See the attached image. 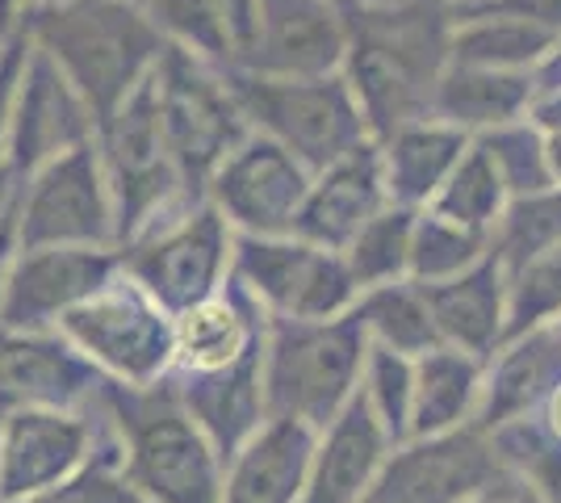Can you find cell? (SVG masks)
Here are the masks:
<instances>
[{
  "label": "cell",
  "mask_w": 561,
  "mask_h": 503,
  "mask_svg": "<svg viewBox=\"0 0 561 503\" xmlns=\"http://www.w3.org/2000/svg\"><path fill=\"white\" fill-rule=\"evenodd\" d=\"M453 0H340L348 30V84L369 135L390 139L432 118V96L453 64Z\"/></svg>",
  "instance_id": "6da1fadb"
},
{
  "label": "cell",
  "mask_w": 561,
  "mask_h": 503,
  "mask_svg": "<svg viewBox=\"0 0 561 503\" xmlns=\"http://www.w3.org/2000/svg\"><path fill=\"white\" fill-rule=\"evenodd\" d=\"M22 30L59 64L71 89L93 110L96 126L114 118L168 50L160 25L135 0H64L30 9Z\"/></svg>",
  "instance_id": "7a4b0ae2"
},
{
  "label": "cell",
  "mask_w": 561,
  "mask_h": 503,
  "mask_svg": "<svg viewBox=\"0 0 561 503\" xmlns=\"http://www.w3.org/2000/svg\"><path fill=\"white\" fill-rule=\"evenodd\" d=\"M126 441V479L156 503H222L210 436L185 411L176 386H105Z\"/></svg>",
  "instance_id": "3957f363"
},
{
  "label": "cell",
  "mask_w": 561,
  "mask_h": 503,
  "mask_svg": "<svg viewBox=\"0 0 561 503\" xmlns=\"http://www.w3.org/2000/svg\"><path fill=\"white\" fill-rule=\"evenodd\" d=\"M365 365V323L344 319H277L264 340V411L306 428H328L352 403Z\"/></svg>",
  "instance_id": "277c9868"
},
{
  "label": "cell",
  "mask_w": 561,
  "mask_h": 503,
  "mask_svg": "<svg viewBox=\"0 0 561 503\" xmlns=\"http://www.w3.org/2000/svg\"><path fill=\"white\" fill-rule=\"evenodd\" d=\"M231 89L256 135L280 144L310 172H328L369 144V122L352 96V84L340 76L268 80L231 72Z\"/></svg>",
  "instance_id": "5b68a950"
},
{
  "label": "cell",
  "mask_w": 561,
  "mask_h": 503,
  "mask_svg": "<svg viewBox=\"0 0 561 503\" xmlns=\"http://www.w3.org/2000/svg\"><path fill=\"white\" fill-rule=\"evenodd\" d=\"M151 84H156L160 126H164L172 164L181 172V185L197 193L202 185H210L214 172L248 139L231 72L218 76V68L206 59L168 47L151 72Z\"/></svg>",
  "instance_id": "8992f818"
},
{
  "label": "cell",
  "mask_w": 561,
  "mask_h": 503,
  "mask_svg": "<svg viewBox=\"0 0 561 503\" xmlns=\"http://www.w3.org/2000/svg\"><path fill=\"white\" fill-rule=\"evenodd\" d=\"M101 168H105L110 197H114L117 240L142 236L151 222H160L176 190H185L181 172L172 164V151H168L164 126H160L151 76L126 96V105L114 118L105 122Z\"/></svg>",
  "instance_id": "52a82bcc"
},
{
  "label": "cell",
  "mask_w": 561,
  "mask_h": 503,
  "mask_svg": "<svg viewBox=\"0 0 561 503\" xmlns=\"http://www.w3.org/2000/svg\"><path fill=\"white\" fill-rule=\"evenodd\" d=\"M64 332L89 361L130 386H156L164 365L176 357V328L139 282H110L64 315Z\"/></svg>",
  "instance_id": "ba28073f"
},
{
  "label": "cell",
  "mask_w": 561,
  "mask_h": 503,
  "mask_svg": "<svg viewBox=\"0 0 561 503\" xmlns=\"http://www.w3.org/2000/svg\"><path fill=\"white\" fill-rule=\"evenodd\" d=\"M234 277L252 289L277 319H340L356 307V277L344 252L306 240L234 243Z\"/></svg>",
  "instance_id": "9c48e42d"
},
{
  "label": "cell",
  "mask_w": 561,
  "mask_h": 503,
  "mask_svg": "<svg viewBox=\"0 0 561 503\" xmlns=\"http://www.w3.org/2000/svg\"><path fill=\"white\" fill-rule=\"evenodd\" d=\"M126 268L164 311L185 315L214 298L218 277L231 261V240L218 206H193L185 215L151 222L126 248Z\"/></svg>",
  "instance_id": "30bf717a"
},
{
  "label": "cell",
  "mask_w": 561,
  "mask_h": 503,
  "mask_svg": "<svg viewBox=\"0 0 561 503\" xmlns=\"http://www.w3.org/2000/svg\"><path fill=\"white\" fill-rule=\"evenodd\" d=\"M22 248H105L117 240L114 197L93 144L34 172L18 210Z\"/></svg>",
  "instance_id": "8fae6325"
},
{
  "label": "cell",
  "mask_w": 561,
  "mask_h": 503,
  "mask_svg": "<svg viewBox=\"0 0 561 503\" xmlns=\"http://www.w3.org/2000/svg\"><path fill=\"white\" fill-rule=\"evenodd\" d=\"M507 461L482 428H453L423 436L381 470L365 503H469L507 479Z\"/></svg>",
  "instance_id": "7c38bea8"
},
{
  "label": "cell",
  "mask_w": 561,
  "mask_h": 503,
  "mask_svg": "<svg viewBox=\"0 0 561 503\" xmlns=\"http://www.w3.org/2000/svg\"><path fill=\"white\" fill-rule=\"evenodd\" d=\"M218 210L260 240H294L310 197V168L264 135H248L210 181Z\"/></svg>",
  "instance_id": "4fadbf2b"
},
{
  "label": "cell",
  "mask_w": 561,
  "mask_h": 503,
  "mask_svg": "<svg viewBox=\"0 0 561 503\" xmlns=\"http://www.w3.org/2000/svg\"><path fill=\"white\" fill-rule=\"evenodd\" d=\"M348 59L340 0H260L256 34L234 59L239 72L268 80H319Z\"/></svg>",
  "instance_id": "5bb4252c"
},
{
  "label": "cell",
  "mask_w": 561,
  "mask_h": 503,
  "mask_svg": "<svg viewBox=\"0 0 561 503\" xmlns=\"http://www.w3.org/2000/svg\"><path fill=\"white\" fill-rule=\"evenodd\" d=\"M114 282L105 248H25L9 264L0 294V332H38Z\"/></svg>",
  "instance_id": "9a60e30c"
},
{
  "label": "cell",
  "mask_w": 561,
  "mask_h": 503,
  "mask_svg": "<svg viewBox=\"0 0 561 503\" xmlns=\"http://www.w3.org/2000/svg\"><path fill=\"white\" fill-rule=\"evenodd\" d=\"M93 130V110L71 89V80L59 72V64L47 50H30L18 105H13V126H9L13 172H38L43 164L68 156L76 147H89Z\"/></svg>",
  "instance_id": "2e32d148"
},
{
  "label": "cell",
  "mask_w": 561,
  "mask_h": 503,
  "mask_svg": "<svg viewBox=\"0 0 561 503\" xmlns=\"http://www.w3.org/2000/svg\"><path fill=\"white\" fill-rule=\"evenodd\" d=\"M93 428L71 411H13L0 436V500H30L84 470Z\"/></svg>",
  "instance_id": "e0dca14e"
},
{
  "label": "cell",
  "mask_w": 561,
  "mask_h": 503,
  "mask_svg": "<svg viewBox=\"0 0 561 503\" xmlns=\"http://www.w3.org/2000/svg\"><path fill=\"white\" fill-rule=\"evenodd\" d=\"M105 395V382L80 353L38 332H0V408L71 411Z\"/></svg>",
  "instance_id": "ac0fdd59"
},
{
  "label": "cell",
  "mask_w": 561,
  "mask_h": 503,
  "mask_svg": "<svg viewBox=\"0 0 561 503\" xmlns=\"http://www.w3.org/2000/svg\"><path fill=\"white\" fill-rule=\"evenodd\" d=\"M386 202H390V193H386V176H381V151L365 144L360 151H352L348 160L319 172L302 215L294 222V240L340 252L360 236V227L369 218L386 210Z\"/></svg>",
  "instance_id": "d6986e66"
},
{
  "label": "cell",
  "mask_w": 561,
  "mask_h": 503,
  "mask_svg": "<svg viewBox=\"0 0 561 503\" xmlns=\"http://www.w3.org/2000/svg\"><path fill=\"white\" fill-rule=\"evenodd\" d=\"M503 282H507V268L491 252L486 261H478L453 282L420 286L445 348H457L466 357L494 353V344L507 335V302H503L507 286Z\"/></svg>",
  "instance_id": "ffe728a7"
},
{
  "label": "cell",
  "mask_w": 561,
  "mask_h": 503,
  "mask_svg": "<svg viewBox=\"0 0 561 503\" xmlns=\"http://www.w3.org/2000/svg\"><path fill=\"white\" fill-rule=\"evenodd\" d=\"M386 432L377 424L374 408L365 395H352V403L331 424L323 449L310 461L302 503H365L381 454H386Z\"/></svg>",
  "instance_id": "44dd1931"
},
{
  "label": "cell",
  "mask_w": 561,
  "mask_h": 503,
  "mask_svg": "<svg viewBox=\"0 0 561 503\" xmlns=\"http://www.w3.org/2000/svg\"><path fill=\"white\" fill-rule=\"evenodd\" d=\"M314 461V432L294 420H268L239 454L222 503H298Z\"/></svg>",
  "instance_id": "7402d4cb"
},
{
  "label": "cell",
  "mask_w": 561,
  "mask_h": 503,
  "mask_svg": "<svg viewBox=\"0 0 561 503\" xmlns=\"http://www.w3.org/2000/svg\"><path fill=\"white\" fill-rule=\"evenodd\" d=\"M185 411L197 420V428L210 436L214 454L231 457L239 445H248L260 428L264 411V382H260V348L222 369V374H193L188 386H176Z\"/></svg>",
  "instance_id": "603a6c76"
},
{
  "label": "cell",
  "mask_w": 561,
  "mask_h": 503,
  "mask_svg": "<svg viewBox=\"0 0 561 503\" xmlns=\"http://www.w3.org/2000/svg\"><path fill=\"white\" fill-rule=\"evenodd\" d=\"M537 105V80L533 72H486V68H461L448 64V72L436 84L432 96V118L469 130H499L524 122Z\"/></svg>",
  "instance_id": "cb8c5ba5"
},
{
  "label": "cell",
  "mask_w": 561,
  "mask_h": 503,
  "mask_svg": "<svg viewBox=\"0 0 561 503\" xmlns=\"http://www.w3.org/2000/svg\"><path fill=\"white\" fill-rule=\"evenodd\" d=\"M469 151V135L445 122H415L407 130H398L386 139L381 151V176H386V193L394 206H415V202H432L445 190L453 168L461 164Z\"/></svg>",
  "instance_id": "d4e9b609"
},
{
  "label": "cell",
  "mask_w": 561,
  "mask_h": 503,
  "mask_svg": "<svg viewBox=\"0 0 561 503\" xmlns=\"http://www.w3.org/2000/svg\"><path fill=\"white\" fill-rule=\"evenodd\" d=\"M561 386V332L537 328L512 340V348L491 369V386L482 399V432H494L537 403L545 390Z\"/></svg>",
  "instance_id": "484cf974"
},
{
  "label": "cell",
  "mask_w": 561,
  "mask_h": 503,
  "mask_svg": "<svg viewBox=\"0 0 561 503\" xmlns=\"http://www.w3.org/2000/svg\"><path fill=\"white\" fill-rule=\"evenodd\" d=\"M558 43L561 38L524 18L461 4L457 30H453V64L486 68V72H537Z\"/></svg>",
  "instance_id": "4316f807"
},
{
  "label": "cell",
  "mask_w": 561,
  "mask_h": 503,
  "mask_svg": "<svg viewBox=\"0 0 561 503\" xmlns=\"http://www.w3.org/2000/svg\"><path fill=\"white\" fill-rule=\"evenodd\" d=\"M482 374L478 357L457 348H436L415 365V403H411V432L415 436H440L453 432L478 403Z\"/></svg>",
  "instance_id": "83f0119b"
},
{
  "label": "cell",
  "mask_w": 561,
  "mask_h": 503,
  "mask_svg": "<svg viewBox=\"0 0 561 503\" xmlns=\"http://www.w3.org/2000/svg\"><path fill=\"white\" fill-rule=\"evenodd\" d=\"M352 311L365 323V332H374L377 344L398 357H427V353L445 348L420 286H407V282L374 286L356 298Z\"/></svg>",
  "instance_id": "f1b7e54d"
},
{
  "label": "cell",
  "mask_w": 561,
  "mask_h": 503,
  "mask_svg": "<svg viewBox=\"0 0 561 503\" xmlns=\"http://www.w3.org/2000/svg\"><path fill=\"white\" fill-rule=\"evenodd\" d=\"M252 353L243 311L227 298H206L176 319V361L193 374H222Z\"/></svg>",
  "instance_id": "f546056e"
},
{
  "label": "cell",
  "mask_w": 561,
  "mask_h": 503,
  "mask_svg": "<svg viewBox=\"0 0 561 503\" xmlns=\"http://www.w3.org/2000/svg\"><path fill=\"white\" fill-rule=\"evenodd\" d=\"M432 210L457 227L482 231L494 240V227L507 210V185H503L494 160L486 156V147L469 144L461 164L453 168V176L445 181V190L432 197Z\"/></svg>",
  "instance_id": "4dcf8cb0"
},
{
  "label": "cell",
  "mask_w": 561,
  "mask_h": 503,
  "mask_svg": "<svg viewBox=\"0 0 561 503\" xmlns=\"http://www.w3.org/2000/svg\"><path fill=\"white\" fill-rule=\"evenodd\" d=\"M553 248H561V185L507 202L494 227V256L507 268V277Z\"/></svg>",
  "instance_id": "1f68e13d"
},
{
  "label": "cell",
  "mask_w": 561,
  "mask_h": 503,
  "mask_svg": "<svg viewBox=\"0 0 561 503\" xmlns=\"http://www.w3.org/2000/svg\"><path fill=\"white\" fill-rule=\"evenodd\" d=\"M411 240H415V215L411 206H386L377 218L360 227V236L344 248L352 277L360 289L402 282L411 268Z\"/></svg>",
  "instance_id": "d6a6232c"
},
{
  "label": "cell",
  "mask_w": 561,
  "mask_h": 503,
  "mask_svg": "<svg viewBox=\"0 0 561 503\" xmlns=\"http://www.w3.org/2000/svg\"><path fill=\"white\" fill-rule=\"evenodd\" d=\"M486 243L491 236L469 231L427 210L415 218V240H411V273L420 277V286H436V282H453L469 273L478 261H486Z\"/></svg>",
  "instance_id": "836d02e7"
},
{
  "label": "cell",
  "mask_w": 561,
  "mask_h": 503,
  "mask_svg": "<svg viewBox=\"0 0 561 503\" xmlns=\"http://www.w3.org/2000/svg\"><path fill=\"white\" fill-rule=\"evenodd\" d=\"M142 9L160 25L168 47H181L206 64H234V38L214 0H147Z\"/></svg>",
  "instance_id": "e575fe53"
},
{
  "label": "cell",
  "mask_w": 561,
  "mask_h": 503,
  "mask_svg": "<svg viewBox=\"0 0 561 503\" xmlns=\"http://www.w3.org/2000/svg\"><path fill=\"white\" fill-rule=\"evenodd\" d=\"M478 144L486 147V156H491L494 168H499V176H503L507 193L528 197V193L553 190L549 160H545V135L533 126V118L512 122V126H499V130H486Z\"/></svg>",
  "instance_id": "d590c367"
},
{
  "label": "cell",
  "mask_w": 561,
  "mask_h": 503,
  "mask_svg": "<svg viewBox=\"0 0 561 503\" xmlns=\"http://www.w3.org/2000/svg\"><path fill=\"white\" fill-rule=\"evenodd\" d=\"M561 311V248L512 273L507 289V340L545 328Z\"/></svg>",
  "instance_id": "8d00e7d4"
},
{
  "label": "cell",
  "mask_w": 561,
  "mask_h": 503,
  "mask_svg": "<svg viewBox=\"0 0 561 503\" xmlns=\"http://www.w3.org/2000/svg\"><path fill=\"white\" fill-rule=\"evenodd\" d=\"M377 424L390 441H402L411 432V403H415V369L411 361L374 344L369 348V390H365Z\"/></svg>",
  "instance_id": "74e56055"
},
{
  "label": "cell",
  "mask_w": 561,
  "mask_h": 503,
  "mask_svg": "<svg viewBox=\"0 0 561 503\" xmlns=\"http://www.w3.org/2000/svg\"><path fill=\"white\" fill-rule=\"evenodd\" d=\"M22 503H142V495L126 475H117L114 457L101 454L59 487H47V491H38Z\"/></svg>",
  "instance_id": "f35d334b"
},
{
  "label": "cell",
  "mask_w": 561,
  "mask_h": 503,
  "mask_svg": "<svg viewBox=\"0 0 561 503\" xmlns=\"http://www.w3.org/2000/svg\"><path fill=\"white\" fill-rule=\"evenodd\" d=\"M25 59H30V34H18L0 47V144L13 126V105H18V89H22Z\"/></svg>",
  "instance_id": "ab89813d"
},
{
  "label": "cell",
  "mask_w": 561,
  "mask_h": 503,
  "mask_svg": "<svg viewBox=\"0 0 561 503\" xmlns=\"http://www.w3.org/2000/svg\"><path fill=\"white\" fill-rule=\"evenodd\" d=\"M473 9H486V13H512L524 22L549 30L553 38H561V0H469Z\"/></svg>",
  "instance_id": "60d3db41"
},
{
  "label": "cell",
  "mask_w": 561,
  "mask_h": 503,
  "mask_svg": "<svg viewBox=\"0 0 561 503\" xmlns=\"http://www.w3.org/2000/svg\"><path fill=\"white\" fill-rule=\"evenodd\" d=\"M218 4V13H222V22L231 30L234 38V59L248 50L252 43V34H256V18H260V0H214Z\"/></svg>",
  "instance_id": "b9f144b4"
},
{
  "label": "cell",
  "mask_w": 561,
  "mask_h": 503,
  "mask_svg": "<svg viewBox=\"0 0 561 503\" xmlns=\"http://www.w3.org/2000/svg\"><path fill=\"white\" fill-rule=\"evenodd\" d=\"M469 503H549V500L540 495L533 482H524L519 475H507V479H499L494 487H486L478 500Z\"/></svg>",
  "instance_id": "7bdbcfd3"
},
{
  "label": "cell",
  "mask_w": 561,
  "mask_h": 503,
  "mask_svg": "<svg viewBox=\"0 0 561 503\" xmlns=\"http://www.w3.org/2000/svg\"><path fill=\"white\" fill-rule=\"evenodd\" d=\"M533 126H537L540 135H561V93L537 96V105H533Z\"/></svg>",
  "instance_id": "ee69618b"
},
{
  "label": "cell",
  "mask_w": 561,
  "mask_h": 503,
  "mask_svg": "<svg viewBox=\"0 0 561 503\" xmlns=\"http://www.w3.org/2000/svg\"><path fill=\"white\" fill-rule=\"evenodd\" d=\"M545 160H549L553 185H561V135H545Z\"/></svg>",
  "instance_id": "f6af8a7d"
},
{
  "label": "cell",
  "mask_w": 561,
  "mask_h": 503,
  "mask_svg": "<svg viewBox=\"0 0 561 503\" xmlns=\"http://www.w3.org/2000/svg\"><path fill=\"white\" fill-rule=\"evenodd\" d=\"M9 243H13V222L4 218V227H0V294H4V277H9Z\"/></svg>",
  "instance_id": "bcb514c9"
},
{
  "label": "cell",
  "mask_w": 561,
  "mask_h": 503,
  "mask_svg": "<svg viewBox=\"0 0 561 503\" xmlns=\"http://www.w3.org/2000/svg\"><path fill=\"white\" fill-rule=\"evenodd\" d=\"M22 4H30V0H0V34L18 22V18H25Z\"/></svg>",
  "instance_id": "7dc6e473"
},
{
  "label": "cell",
  "mask_w": 561,
  "mask_h": 503,
  "mask_svg": "<svg viewBox=\"0 0 561 503\" xmlns=\"http://www.w3.org/2000/svg\"><path fill=\"white\" fill-rule=\"evenodd\" d=\"M9 193H13V172L0 168V227H4V218H9Z\"/></svg>",
  "instance_id": "c3c4849f"
},
{
  "label": "cell",
  "mask_w": 561,
  "mask_h": 503,
  "mask_svg": "<svg viewBox=\"0 0 561 503\" xmlns=\"http://www.w3.org/2000/svg\"><path fill=\"white\" fill-rule=\"evenodd\" d=\"M549 432H553V436L561 441V386L553 390V395H549Z\"/></svg>",
  "instance_id": "681fc988"
},
{
  "label": "cell",
  "mask_w": 561,
  "mask_h": 503,
  "mask_svg": "<svg viewBox=\"0 0 561 503\" xmlns=\"http://www.w3.org/2000/svg\"><path fill=\"white\" fill-rule=\"evenodd\" d=\"M47 4H64V0H30V9H47Z\"/></svg>",
  "instance_id": "f907efd6"
},
{
  "label": "cell",
  "mask_w": 561,
  "mask_h": 503,
  "mask_svg": "<svg viewBox=\"0 0 561 503\" xmlns=\"http://www.w3.org/2000/svg\"><path fill=\"white\" fill-rule=\"evenodd\" d=\"M453 4H469V0H453Z\"/></svg>",
  "instance_id": "816d5d0a"
},
{
  "label": "cell",
  "mask_w": 561,
  "mask_h": 503,
  "mask_svg": "<svg viewBox=\"0 0 561 503\" xmlns=\"http://www.w3.org/2000/svg\"><path fill=\"white\" fill-rule=\"evenodd\" d=\"M135 4H147V0H135Z\"/></svg>",
  "instance_id": "f5cc1de1"
},
{
  "label": "cell",
  "mask_w": 561,
  "mask_h": 503,
  "mask_svg": "<svg viewBox=\"0 0 561 503\" xmlns=\"http://www.w3.org/2000/svg\"><path fill=\"white\" fill-rule=\"evenodd\" d=\"M558 332H561V328H558Z\"/></svg>",
  "instance_id": "db71d44e"
}]
</instances>
